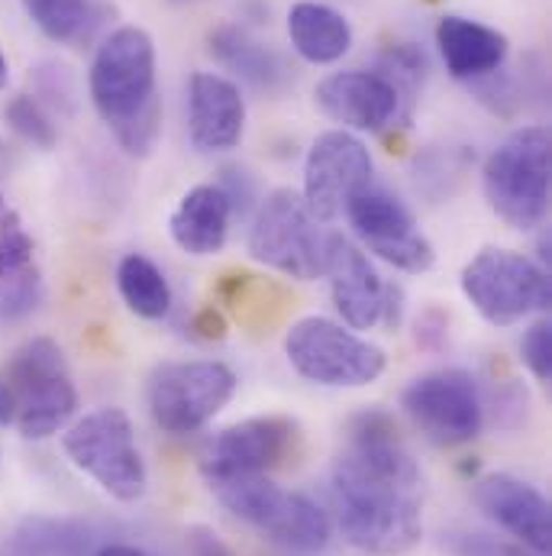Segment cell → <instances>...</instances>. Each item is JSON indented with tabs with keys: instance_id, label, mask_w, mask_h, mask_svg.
<instances>
[{
	"instance_id": "cell-1",
	"label": "cell",
	"mask_w": 552,
	"mask_h": 556,
	"mask_svg": "<svg viewBox=\"0 0 552 556\" xmlns=\"http://www.w3.org/2000/svg\"><path fill=\"white\" fill-rule=\"evenodd\" d=\"M333 502L343 538L369 556L411 554L423 538V476L385 412H362L346 427L333 463Z\"/></svg>"
},
{
	"instance_id": "cell-2",
	"label": "cell",
	"mask_w": 552,
	"mask_h": 556,
	"mask_svg": "<svg viewBox=\"0 0 552 556\" xmlns=\"http://www.w3.org/2000/svg\"><path fill=\"white\" fill-rule=\"evenodd\" d=\"M91 101L130 155H149L162 134V101L155 88V42L142 26L114 29L88 75Z\"/></svg>"
},
{
	"instance_id": "cell-3",
	"label": "cell",
	"mask_w": 552,
	"mask_h": 556,
	"mask_svg": "<svg viewBox=\"0 0 552 556\" xmlns=\"http://www.w3.org/2000/svg\"><path fill=\"white\" fill-rule=\"evenodd\" d=\"M552 139L547 127H521L504 139L482 168L488 207L514 230H534L550 211Z\"/></svg>"
},
{
	"instance_id": "cell-4",
	"label": "cell",
	"mask_w": 552,
	"mask_h": 556,
	"mask_svg": "<svg viewBox=\"0 0 552 556\" xmlns=\"http://www.w3.org/2000/svg\"><path fill=\"white\" fill-rule=\"evenodd\" d=\"M284 356L297 376L326 389H365L382 379L388 356L372 340L330 317H304L284 333Z\"/></svg>"
},
{
	"instance_id": "cell-5",
	"label": "cell",
	"mask_w": 552,
	"mask_h": 556,
	"mask_svg": "<svg viewBox=\"0 0 552 556\" xmlns=\"http://www.w3.org/2000/svg\"><path fill=\"white\" fill-rule=\"evenodd\" d=\"M7 386L16 402V427L26 440H46L59 433L78 408V389L72 382L65 353L49 337L26 340L10 366Z\"/></svg>"
},
{
	"instance_id": "cell-6",
	"label": "cell",
	"mask_w": 552,
	"mask_h": 556,
	"mask_svg": "<svg viewBox=\"0 0 552 556\" xmlns=\"http://www.w3.org/2000/svg\"><path fill=\"white\" fill-rule=\"evenodd\" d=\"M462 294L491 327H514L524 317L547 311L552 285L547 266L517 250H482L462 269Z\"/></svg>"
},
{
	"instance_id": "cell-7",
	"label": "cell",
	"mask_w": 552,
	"mask_h": 556,
	"mask_svg": "<svg viewBox=\"0 0 552 556\" xmlns=\"http://www.w3.org/2000/svg\"><path fill=\"white\" fill-rule=\"evenodd\" d=\"M68 459L91 476L111 498L137 502L145 495L149 472L139 456L133 420L124 408H98L75 420L62 440Z\"/></svg>"
},
{
	"instance_id": "cell-8",
	"label": "cell",
	"mask_w": 552,
	"mask_h": 556,
	"mask_svg": "<svg viewBox=\"0 0 552 556\" xmlns=\"http://www.w3.org/2000/svg\"><path fill=\"white\" fill-rule=\"evenodd\" d=\"M217 498L249 528L262 531L287 551L317 554L330 544V518L326 511L300 492H287L266 476L236 479L223 485H210Z\"/></svg>"
},
{
	"instance_id": "cell-9",
	"label": "cell",
	"mask_w": 552,
	"mask_h": 556,
	"mask_svg": "<svg viewBox=\"0 0 552 556\" xmlns=\"http://www.w3.org/2000/svg\"><path fill=\"white\" fill-rule=\"evenodd\" d=\"M326 233L304 198L291 188L272 191L249 227V256L278 276L313 281L323 278Z\"/></svg>"
},
{
	"instance_id": "cell-10",
	"label": "cell",
	"mask_w": 552,
	"mask_h": 556,
	"mask_svg": "<svg viewBox=\"0 0 552 556\" xmlns=\"http://www.w3.org/2000/svg\"><path fill=\"white\" fill-rule=\"evenodd\" d=\"M236 386V372L217 359L162 363L149 376V412L165 433L184 437L220 415Z\"/></svg>"
},
{
	"instance_id": "cell-11",
	"label": "cell",
	"mask_w": 552,
	"mask_h": 556,
	"mask_svg": "<svg viewBox=\"0 0 552 556\" xmlns=\"http://www.w3.org/2000/svg\"><path fill=\"white\" fill-rule=\"evenodd\" d=\"M401 408L436 446L472 443L485 427V402L478 382L465 369H433L416 376L401 395Z\"/></svg>"
},
{
	"instance_id": "cell-12",
	"label": "cell",
	"mask_w": 552,
	"mask_h": 556,
	"mask_svg": "<svg viewBox=\"0 0 552 556\" xmlns=\"http://www.w3.org/2000/svg\"><path fill=\"white\" fill-rule=\"evenodd\" d=\"M372 152L349 130H326L313 139L304 159V204L320 224L346 214V207L372 188Z\"/></svg>"
},
{
	"instance_id": "cell-13",
	"label": "cell",
	"mask_w": 552,
	"mask_h": 556,
	"mask_svg": "<svg viewBox=\"0 0 552 556\" xmlns=\"http://www.w3.org/2000/svg\"><path fill=\"white\" fill-rule=\"evenodd\" d=\"M300 430L291 417L266 415L230 424L201 453V476L207 485H223L236 479L266 476L294 456Z\"/></svg>"
},
{
	"instance_id": "cell-14",
	"label": "cell",
	"mask_w": 552,
	"mask_h": 556,
	"mask_svg": "<svg viewBox=\"0 0 552 556\" xmlns=\"http://www.w3.org/2000/svg\"><path fill=\"white\" fill-rule=\"evenodd\" d=\"M346 217L352 224V233L359 237L362 250L378 256L382 263L401 269V273H429L436 263L433 243L416 230L414 214L385 191H362L349 207Z\"/></svg>"
},
{
	"instance_id": "cell-15",
	"label": "cell",
	"mask_w": 552,
	"mask_h": 556,
	"mask_svg": "<svg viewBox=\"0 0 552 556\" xmlns=\"http://www.w3.org/2000/svg\"><path fill=\"white\" fill-rule=\"evenodd\" d=\"M323 276L330 278L333 304L349 330H372L385 320L388 281L359 243L343 233H326Z\"/></svg>"
},
{
	"instance_id": "cell-16",
	"label": "cell",
	"mask_w": 552,
	"mask_h": 556,
	"mask_svg": "<svg viewBox=\"0 0 552 556\" xmlns=\"http://www.w3.org/2000/svg\"><path fill=\"white\" fill-rule=\"evenodd\" d=\"M472 498L478 511L501 531H508L517 544L534 554L550 556L552 511L547 495L537 485L511 472H488L472 485Z\"/></svg>"
},
{
	"instance_id": "cell-17",
	"label": "cell",
	"mask_w": 552,
	"mask_h": 556,
	"mask_svg": "<svg viewBox=\"0 0 552 556\" xmlns=\"http://www.w3.org/2000/svg\"><path fill=\"white\" fill-rule=\"evenodd\" d=\"M313 101L333 124H343V130H359V134L385 130L401 111V98L395 85L382 72H359V68L326 75L313 88Z\"/></svg>"
},
{
	"instance_id": "cell-18",
	"label": "cell",
	"mask_w": 552,
	"mask_h": 556,
	"mask_svg": "<svg viewBox=\"0 0 552 556\" xmlns=\"http://www.w3.org/2000/svg\"><path fill=\"white\" fill-rule=\"evenodd\" d=\"M246 130V101L236 81L194 72L188 81V134L201 152L236 149Z\"/></svg>"
},
{
	"instance_id": "cell-19",
	"label": "cell",
	"mask_w": 552,
	"mask_h": 556,
	"mask_svg": "<svg viewBox=\"0 0 552 556\" xmlns=\"http://www.w3.org/2000/svg\"><path fill=\"white\" fill-rule=\"evenodd\" d=\"M436 46L446 62V72L459 81H478L495 75L508 59V36L495 26H485L468 16H442L436 23Z\"/></svg>"
},
{
	"instance_id": "cell-20",
	"label": "cell",
	"mask_w": 552,
	"mask_h": 556,
	"mask_svg": "<svg viewBox=\"0 0 552 556\" xmlns=\"http://www.w3.org/2000/svg\"><path fill=\"white\" fill-rule=\"evenodd\" d=\"M233 207L220 185H194L168 217L175 247L188 256H214L227 247Z\"/></svg>"
},
{
	"instance_id": "cell-21",
	"label": "cell",
	"mask_w": 552,
	"mask_h": 556,
	"mask_svg": "<svg viewBox=\"0 0 552 556\" xmlns=\"http://www.w3.org/2000/svg\"><path fill=\"white\" fill-rule=\"evenodd\" d=\"M287 39L304 62L333 65L349 52L352 26L339 10L326 3L300 0L287 10Z\"/></svg>"
},
{
	"instance_id": "cell-22",
	"label": "cell",
	"mask_w": 552,
	"mask_h": 556,
	"mask_svg": "<svg viewBox=\"0 0 552 556\" xmlns=\"http://www.w3.org/2000/svg\"><path fill=\"white\" fill-rule=\"evenodd\" d=\"M207 46H210V55L227 72H233L240 81H246V85H253L259 91H275L278 85L284 81V75H287L278 52H272L266 42H259L253 33H246L236 23L214 26L210 36H207Z\"/></svg>"
},
{
	"instance_id": "cell-23",
	"label": "cell",
	"mask_w": 552,
	"mask_h": 556,
	"mask_svg": "<svg viewBox=\"0 0 552 556\" xmlns=\"http://www.w3.org/2000/svg\"><path fill=\"white\" fill-rule=\"evenodd\" d=\"M29 20L59 46H85L101 29L107 10L94 0H23Z\"/></svg>"
},
{
	"instance_id": "cell-24",
	"label": "cell",
	"mask_w": 552,
	"mask_h": 556,
	"mask_svg": "<svg viewBox=\"0 0 552 556\" xmlns=\"http://www.w3.org/2000/svg\"><path fill=\"white\" fill-rule=\"evenodd\" d=\"M117 291L142 320H162L171 311V285L165 273L142 253H130L117 266Z\"/></svg>"
},
{
	"instance_id": "cell-25",
	"label": "cell",
	"mask_w": 552,
	"mask_h": 556,
	"mask_svg": "<svg viewBox=\"0 0 552 556\" xmlns=\"http://www.w3.org/2000/svg\"><path fill=\"white\" fill-rule=\"evenodd\" d=\"M91 544V531L75 521H26L10 541V556H81Z\"/></svg>"
},
{
	"instance_id": "cell-26",
	"label": "cell",
	"mask_w": 552,
	"mask_h": 556,
	"mask_svg": "<svg viewBox=\"0 0 552 556\" xmlns=\"http://www.w3.org/2000/svg\"><path fill=\"white\" fill-rule=\"evenodd\" d=\"M3 121L16 137L29 142L33 149H52L59 142V130H55V124H52V117H49V111L42 108L39 98H29V94L10 98V104L3 108Z\"/></svg>"
},
{
	"instance_id": "cell-27",
	"label": "cell",
	"mask_w": 552,
	"mask_h": 556,
	"mask_svg": "<svg viewBox=\"0 0 552 556\" xmlns=\"http://www.w3.org/2000/svg\"><path fill=\"white\" fill-rule=\"evenodd\" d=\"M42 301V278L36 266H26L13 276L0 278V320H23Z\"/></svg>"
},
{
	"instance_id": "cell-28",
	"label": "cell",
	"mask_w": 552,
	"mask_h": 556,
	"mask_svg": "<svg viewBox=\"0 0 552 556\" xmlns=\"http://www.w3.org/2000/svg\"><path fill=\"white\" fill-rule=\"evenodd\" d=\"M423 72H426V59L423 52L411 46V42H401V46H391L382 59V75L395 85L401 104L405 101H414L416 88L423 81Z\"/></svg>"
},
{
	"instance_id": "cell-29",
	"label": "cell",
	"mask_w": 552,
	"mask_h": 556,
	"mask_svg": "<svg viewBox=\"0 0 552 556\" xmlns=\"http://www.w3.org/2000/svg\"><path fill=\"white\" fill-rule=\"evenodd\" d=\"M33 266V237L13 207L0 211V278Z\"/></svg>"
},
{
	"instance_id": "cell-30",
	"label": "cell",
	"mask_w": 552,
	"mask_h": 556,
	"mask_svg": "<svg viewBox=\"0 0 552 556\" xmlns=\"http://www.w3.org/2000/svg\"><path fill=\"white\" fill-rule=\"evenodd\" d=\"M33 85H36V94H39L49 108H55V111H62V114H72V111H75V104H78V88H75V78H72V72H68L65 65H59V62H42V65H36V68H33Z\"/></svg>"
},
{
	"instance_id": "cell-31",
	"label": "cell",
	"mask_w": 552,
	"mask_h": 556,
	"mask_svg": "<svg viewBox=\"0 0 552 556\" xmlns=\"http://www.w3.org/2000/svg\"><path fill=\"white\" fill-rule=\"evenodd\" d=\"M442 547L452 556H540L524 544H511L504 538L478 534V531H449L442 534Z\"/></svg>"
},
{
	"instance_id": "cell-32",
	"label": "cell",
	"mask_w": 552,
	"mask_h": 556,
	"mask_svg": "<svg viewBox=\"0 0 552 556\" xmlns=\"http://www.w3.org/2000/svg\"><path fill=\"white\" fill-rule=\"evenodd\" d=\"M521 363L530 369V376L537 382H550L552 379V324L550 317H540L527 327L524 340H521Z\"/></svg>"
},
{
	"instance_id": "cell-33",
	"label": "cell",
	"mask_w": 552,
	"mask_h": 556,
	"mask_svg": "<svg viewBox=\"0 0 552 556\" xmlns=\"http://www.w3.org/2000/svg\"><path fill=\"white\" fill-rule=\"evenodd\" d=\"M184 554L188 556H236L233 547L207 525H194L184 531Z\"/></svg>"
},
{
	"instance_id": "cell-34",
	"label": "cell",
	"mask_w": 552,
	"mask_h": 556,
	"mask_svg": "<svg viewBox=\"0 0 552 556\" xmlns=\"http://www.w3.org/2000/svg\"><path fill=\"white\" fill-rule=\"evenodd\" d=\"M449 340V314L429 307L416 317V343L423 350H442Z\"/></svg>"
},
{
	"instance_id": "cell-35",
	"label": "cell",
	"mask_w": 552,
	"mask_h": 556,
	"mask_svg": "<svg viewBox=\"0 0 552 556\" xmlns=\"http://www.w3.org/2000/svg\"><path fill=\"white\" fill-rule=\"evenodd\" d=\"M220 188H223V194L230 198L233 214H246V211H249V204H253V181L246 178V172H240V168H223Z\"/></svg>"
},
{
	"instance_id": "cell-36",
	"label": "cell",
	"mask_w": 552,
	"mask_h": 556,
	"mask_svg": "<svg viewBox=\"0 0 552 556\" xmlns=\"http://www.w3.org/2000/svg\"><path fill=\"white\" fill-rule=\"evenodd\" d=\"M191 330H194V337H201V340H223V337H227V317H223L214 304H207V307H201V311L191 317Z\"/></svg>"
},
{
	"instance_id": "cell-37",
	"label": "cell",
	"mask_w": 552,
	"mask_h": 556,
	"mask_svg": "<svg viewBox=\"0 0 552 556\" xmlns=\"http://www.w3.org/2000/svg\"><path fill=\"white\" fill-rule=\"evenodd\" d=\"M13 420H16V402L7 379H0V427H10Z\"/></svg>"
},
{
	"instance_id": "cell-38",
	"label": "cell",
	"mask_w": 552,
	"mask_h": 556,
	"mask_svg": "<svg viewBox=\"0 0 552 556\" xmlns=\"http://www.w3.org/2000/svg\"><path fill=\"white\" fill-rule=\"evenodd\" d=\"M94 556H149V554H142V551L133 547V544H104V547H101Z\"/></svg>"
},
{
	"instance_id": "cell-39",
	"label": "cell",
	"mask_w": 552,
	"mask_h": 556,
	"mask_svg": "<svg viewBox=\"0 0 552 556\" xmlns=\"http://www.w3.org/2000/svg\"><path fill=\"white\" fill-rule=\"evenodd\" d=\"M7 81H10V65H7V59L0 52V88H7Z\"/></svg>"
},
{
	"instance_id": "cell-40",
	"label": "cell",
	"mask_w": 552,
	"mask_h": 556,
	"mask_svg": "<svg viewBox=\"0 0 552 556\" xmlns=\"http://www.w3.org/2000/svg\"><path fill=\"white\" fill-rule=\"evenodd\" d=\"M7 168H10V152H7V146L0 142V178L7 175Z\"/></svg>"
}]
</instances>
